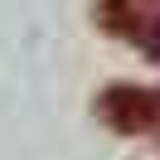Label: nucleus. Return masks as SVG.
<instances>
[{
	"label": "nucleus",
	"instance_id": "f257e3e1",
	"mask_svg": "<svg viewBox=\"0 0 160 160\" xmlns=\"http://www.w3.org/2000/svg\"><path fill=\"white\" fill-rule=\"evenodd\" d=\"M141 39L155 49V58H160V0L150 5V15H146V29H141Z\"/></svg>",
	"mask_w": 160,
	"mask_h": 160
}]
</instances>
